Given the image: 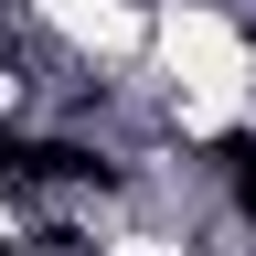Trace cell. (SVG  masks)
Segmentation results:
<instances>
[{"mask_svg":"<svg viewBox=\"0 0 256 256\" xmlns=\"http://www.w3.org/2000/svg\"><path fill=\"white\" fill-rule=\"evenodd\" d=\"M0 182H96V160L64 139H0Z\"/></svg>","mask_w":256,"mask_h":256,"instance_id":"cell-1","label":"cell"},{"mask_svg":"<svg viewBox=\"0 0 256 256\" xmlns=\"http://www.w3.org/2000/svg\"><path fill=\"white\" fill-rule=\"evenodd\" d=\"M235 192H246V214H256V150H235Z\"/></svg>","mask_w":256,"mask_h":256,"instance_id":"cell-2","label":"cell"}]
</instances>
